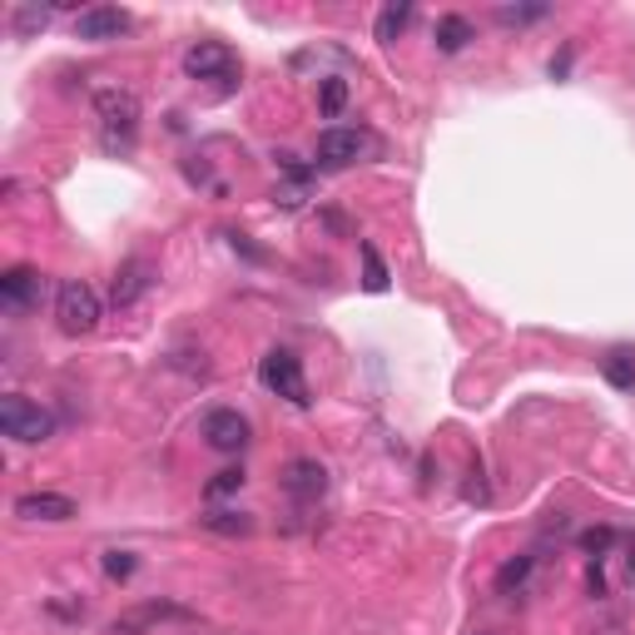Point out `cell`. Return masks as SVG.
Wrapping results in <instances>:
<instances>
[{
	"label": "cell",
	"mask_w": 635,
	"mask_h": 635,
	"mask_svg": "<svg viewBox=\"0 0 635 635\" xmlns=\"http://www.w3.org/2000/svg\"><path fill=\"white\" fill-rule=\"evenodd\" d=\"M99 313H105V303H99V293L90 289L85 279H66V283H60V293H55V318H60V328H66L70 338L95 333Z\"/></svg>",
	"instance_id": "7a4b0ae2"
},
{
	"label": "cell",
	"mask_w": 635,
	"mask_h": 635,
	"mask_svg": "<svg viewBox=\"0 0 635 635\" xmlns=\"http://www.w3.org/2000/svg\"><path fill=\"white\" fill-rule=\"evenodd\" d=\"M204 527L219 531V537H248V531H254V521H248L244 511H209Z\"/></svg>",
	"instance_id": "d6986e66"
},
{
	"label": "cell",
	"mask_w": 635,
	"mask_h": 635,
	"mask_svg": "<svg viewBox=\"0 0 635 635\" xmlns=\"http://www.w3.org/2000/svg\"><path fill=\"white\" fill-rule=\"evenodd\" d=\"M105 576H109V581H130V576H134L130 551H105Z\"/></svg>",
	"instance_id": "cb8c5ba5"
},
{
	"label": "cell",
	"mask_w": 635,
	"mask_h": 635,
	"mask_svg": "<svg viewBox=\"0 0 635 635\" xmlns=\"http://www.w3.org/2000/svg\"><path fill=\"white\" fill-rule=\"evenodd\" d=\"M377 150V140L367 130H348V125H333V130L318 134V164L328 169H348V164L367 160Z\"/></svg>",
	"instance_id": "5b68a950"
},
{
	"label": "cell",
	"mask_w": 635,
	"mask_h": 635,
	"mask_svg": "<svg viewBox=\"0 0 635 635\" xmlns=\"http://www.w3.org/2000/svg\"><path fill=\"white\" fill-rule=\"evenodd\" d=\"M432 40H437L442 55H457V50H467V45L477 40V31H472V21H467V15H442L437 31H432Z\"/></svg>",
	"instance_id": "5bb4252c"
},
{
	"label": "cell",
	"mask_w": 635,
	"mask_h": 635,
	"mask_svg": "<svg viewBox=\"0 0 635 635\" xmlns=\"http://www.w3.org/2000/svg\"><path fill=\"white\" fill-rule=\"evenodd\" d=\"M150 283H154V263H144V259L119 263L115 283H109V303H115V308H130V303H140L144 293H150Z\"/></svg>",
	"instance_id": "7c38bea8"
},
{
	"label": "cell",
	"mask_w": 635,
	"mask_h": 635,
	"mask_svg": "<svg viewBox=\"0 0 635 635\" xmlns=\"http://www.w3.org/2000/svg\"><path fill=\"white\" fill-rule=\"evenodd\" d=\"M527 576H531V556H517V561H506V566L496 571V591H502V596L521 591V586H527Z\"/></svg>",
	"instance_id": "ffe728a7"
},
{
	"label": "cell",
	"mask_w": 635,
	"mask_h": 635,
	"mask_svg": "<svg viewBox=\"0 0 635 635\" xmlns=\"http://www.w3.org/2000/svg\"><path fill=\"white\" fill-rule=\"evenodd\" d=\"M283 492H289L293 502H318V496L328 492V467L313 462V457L289 462V467H283Z\"/></svg>",
	"instance_id": "8fae6325"
},
{
	"label": "cell",
	"mask_w": 635,
	"mask_h": 635,
	"mask_svg": "<svg viewBox=\"0 0 635 635\" xmlns=\"http://www.w3.org/2000/svg\"><path fill=\"white\" fill-rule=\"evenodd\" d=\"M95 109H99V130H105V150L125 154L134 150V130H140V95L134 90H95Z\"/></svg>",
	"instance_id": "6da1fadb"
},
{
	"label": "cell",
	"mask_w": 635,
	"mask_h": 635,
	"mask_svg": "<svg viewBox=\"0 0 635 635\" xmlns=\"http://www.w3.org/2000/svg\"><path fill=\"white\" fill-rule=\"evenodd\" d=\"M15 517L21 521H70V517H80V506L66 492H25V496H15Z\"/></svg>",
	"instance_id": "30bf717a"
},
{
	"label": "cell",
	"mask_w": 635,
	"mask_h": 635,
	"mask_svg": "<svg viewBox=\"0 0 635 635\" xmlns=\"http://www.w3.org/2000/svg\"><path fill=\"white\" fill-rule=\"evenodd\" d=\"M0 427H5V437H15V442H50L55 437V418L40 408V402L21 398V392L0 398Z\"/></svg>",
	"instance_id": "277c9868"
},
{
	"label": "cell",
	"mask_w": 635,
	"mask_h": 635,
	"mask_svg": "<svg viewBox=\"0 0 635 635\" xmlns=\"http://www.w3.org/2000/svg\"><path fill=\"white\" fill-rule=\"evenodd\" d=\"M581 546L601 556V551H611V546H615V531H611V527H596V531H586V537H581Z\"/></svg>",
	"instance_id": "484cf974"
},
{
	"label": "cell",
	"mask_w": 635,
	"mask_h": 635,
	"mask_svg": "<svg viewBox=\"0 0 635 635\" xmlns=\"http://www.w3.org/2000/svg\"><path fill=\"white\" fill-rule=\"evenodd\" d=\"M343 105H348V80H338V75L318 80V109L333 119V115H343Z\"/></svg>",
	"instance_id": "e0dca14e"
},
{
	"label": "cell",
	"mask_w": 635,
	"mask_h": 635,
	"mask_svg": "<svg viewBox=\"0 0 635 635\" xmlns=\"http://www.w3.org/2000/svg\"><path fill=\"white\" fill-rule=\"evenodd\" d=\"M238 486H244V472H238V467H224V472L204 486V496H228V492H238Z\"/></svg>",
	"instance_id": "d4e9b609"
},
{
	"label": "cell",
	"mask_w": 635,
	"mask_h": 635,
	"mask_svg": "<svg viewBox=\"0 0 635 635\" xmlns=\"http://www.w3.org/2000/svg\"><path fill=\"white\" fill-rule=\"evenodd\" d=\"M248 418L244 412H234V408H214L204 418V442L214 447V452H244L248 447Z\"/></svg>",
	"instance_id": "9c48e42d"
},
{
	"label": "cell",
	"mask_w": 635,
	"mask_h": 635,
	"mask_svg": "<svg viewBox=\"0 0 635 635\" xmlns=\"http://www.w3.org/2000/svg\"><path fill=\"white\" fill-rule=\"evenodd\" d=\"M303 199H308V174H293V184L273 189V204L279 209H303Z\"/></svg>",
	"instance_id": "603a6c76"
},
{
	"label": "cell",
	"mask_w": 635,
	"mask_h": 635,
	"mask_svg": "<svg viewBox=\"0 0 635 635\" xmlns=\"http://www.w3.org/2000/svg\"><path fill=\"white\" fill-rule=\"evenodd\" d=\"M625 566H631V571H635V541H631V551H625Z\"/></svg>",
	"instance_id": "f1b7e54d"
},
{
	"label": "cell",
	"mask_w": 635,
	"mask_h": 635,
	"mask_svg": "<svg viewBox=\"0 0 635 635\" xmlns=\"http://www.w3.org/2000/svg\"><path fill=\"white\" fill-rule=\"evenodd\" d=\"M164 621H195V611L189 605H174V601H140L109 621V635H150Z\"/></svg>",
	"instance_id": "8992f818"
},
{
	"label": "cell",
	"mask_w": 635,
	"mask_h": 635,
	"mask_svg": "<svg viewBox=\"0 0 635 635\" xmlns=\"http://www.w3.org/2000/svg\"><path fill=\"white\" fill-rule=\"evenodd\" d=\"M50 15H55V5H21V11L11 15V31L15 35H35V31L50 25Z\"/></svg>",
	"instance_id": "ac0fdd59"
},
{
	"label": "cell",
	"mask_w": 635,
	"mask_h": 635,
	"mask_svg": "<svg viewBox=\"0 0 635 635\" xmlns=\"http://www.w3.org/2000/svg\"><path fill=\"white\" fill-rule=\"evenodd\" d=\"M601 373L611 388H635V348H611V353L601 357Z\"/></svg>",
	"instance_id": "9a60e30c"
},
{
	"label": "cell",
	"mask_w": 635,
	"mask_h": 635,
	"mask_svg": "<svg viewBox=\"0 0 635 635\" xmlns=\"http://www.w3.org/2000/svg\"><path fill=\"white\" fill-rule=\"evenodd\" d=\"M408 21H412V5H383V15H377V40L392 45L408 31Z\"/></svg>",
	"instance_id": "2e32d148"
},
{
	"label": "cell",
	"mask_w": 635,
	"mask_h": 635,
	"mask_svg": "<svg viewBox=\"0 0 635 635\" xmlns=\"http://www.w3.org/2000/svg\"><path fill=\"white\" fill-rule=\"evenodd\" d=\"M566 70H571V50H566V55H556V60H551V80H561V75H566Z\"/></svg>",
	"instance_id": "83f0119b"
},
{
	"label": "cell",
	"mask_w": 635,
	"mask_h": 635,
	"mask_svg": "<svg viewBox=\"0 0 635 635\" xmlns=\"http://www.w3.org/2000/svg\"><path fill=\"white\" fill-rule=\"evenodd\" d=\"M586 591H591L596 601H601V596H605V571H601V561H596V566L586 571Z\"/></svg>",
	"instance_id": "4316f807"
},
{
	"label": "cell",
	"mask_w": 635,
	"mask_h": 635,
	"mask_svg": "<svg viewBox=\"0 0 635 635\" xmlns=\"http://www.w3.org/2000/svg\"><path fill=\"white\" fill-rule=\"evenodd\" d=\"M0 298L11 308H31V303L45 298V279L35 269H25V263H15V269L0 273Z\"/></svg>",
	"instance_id": "4fadbf2b"
},
{
	"label": "cell",
	"mask_w": 635,
	"mask_h": 635,
	"mask_svg": "<svg viewBox=\"0 0 635 635\" xmlns=\"http://www.w3.org/2000/svg\"><path fill=\"white\" fill-rule=\"evenodd\" d=\"M259 383L269 392H279L283 402H293V408H308V377H303V357L289 353V348H273V353H263Z\"/></svg>",
	"instance_id": "3957f363"
},
{
	"label": "cell",
	"mask_w": 635,
	"mask_h": 635,
	"mask_svg": "<svg viewBox=\"0 0 635 635\" xmlns=\"http://www.w3.org/2000/svg\"><path fill=\"white\" fill-rule=\"evenodd\" d=\"M238 60L224 40H199L184 50V75L189 80H234Z\"/></svg>",
	"instance_id": "52a82bcc"
},
{
	"label": "cell",
	"mask_w": 635,
	"mask_h": 635,
	"mask_svg": "<svg viewBox=\"0 0 635 635\" xmlns=\"http://www.w3.org/2000/svg\"><path fill=\"white\" fill-rule=\"evenodd\" d=\"M546 15H551V5H496V21L502 25H537Z\"/></svg>",
	"instance_id": "44dd1931"
},
{
	"label": "cell",
	"mask_w": 635,
	"mask_h": 635,
	"mask_svg": "<svg viewBox=\"0 0 635 635\" xmlns=\"http://www.w3.org/2000/svg\"><path fill=\"white\" fill-rule=\"evenodd\" d=\"M363 273H367V279H363L367 293H383V289H388V269H383V259H377L373 244H363Z\"/></svg>",
	"instance_id": "7402d4cb"
},
{
	"label": "cell",
	"mask_w": 635,
	"mask_h": 635,
	"mask_svg": "<svg viewBox=\"0 0 635 635\" xmlns=\"http://www.w3.org/2000/svg\"><path fill=\"white\" fill-rule=\"evenodd\" d=\"M130 25H134V15L119 11V5H90V11L75 15V35H80V40H95V45L130 35Z\"/></svg>",
	"instance_id": "ba28073f"
}]
</instances>
